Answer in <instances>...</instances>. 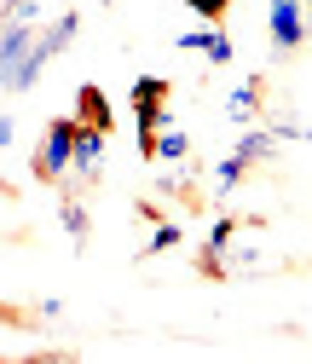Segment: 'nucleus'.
Segmentation results:
<instances>
[{
    "label": "nucleus",
    "mask_w": 312,
    "mask_h": 364,
    "mask_svg": "<svg viewBox=\"0 0 312 364\" xmlns=\"http://www.w3.org/2000/svg\"><path fill=\"white\" fill-rule=\"evenodd\" d=\"M75 29H81V18H75V12H58L53 23H41V29H35V41H29V53H23V64H18V75L6 81V93H29V87L47 75V64L70 53Z\"/></svg>",
    "instance_id": "nucleus-1"
},
{
    "label": "nucleus",
    "mask_w": 312,
    "mask_h": 364,
    "mask_svg": "<svg viewBox=\"0 0 312 364\" xmlns=\"http://www.w3.org/2000/svg\"><path fill=\"white\" fill-rule=\"evenodd\" d=\"M75 116H58L47 122V133H41V145H35V179H47V186H64V173H70V156H75Z\"/></svg>",
    "instance_id": "nucleus-2"
},
{
    "label": "nucleus",
    "mask_w": 312,
    "mask_h": 364,
    "mask_svg": "<svg viewBox=\"0 0 312 364\" xmlns=\"http://www.w3.org/2000/svg\"><path fill=\"white\" fill-rule=\"evenodd\" d=\"M104 145H110L104 127H75V156H70V173H64V191L99 186V173H104Z\"/></svg>",
    "instance_id": "nucleus-3"
},
{
    "label": "nucleus",
    "mask_w": 312,
    "mask_h": 364,
    "mask_svg": "<svg viewBox=\"0 0 312 364\" xmlns=\"http://www.w3.org/2000/svg\"><path fill=\"white\" fill-rule=\"evenodd\" d=\"M168 93H173V87L162 75H139V81H133V116H139V133H151V127L168 122Z\"/></svg>",
    "instance_id": "nucleus-4"
},
{
    "label": "nucleus",
    "mask_w": 312,
    "mask_h": 364,
    "mask_svg": "<svg viewBox=\"0 0 312 364\" xmlns=\"http://www.w3.org/2000/svg\"><path fill=\"white\" fill-rule=\"evenodd\" d=\"M266 29H272V47H278V53H301V41H306L301 0H272V12H266Z\"/></svg>",
    "instance_id": "nucleus-5"
},
{
    "label": "nucleus",
    "mask_w": 312,
    "mask_h": 364,
    "mask_svg": "<svg viewBox=\"0 0 312 364\" xmlns=\"http://www.w3.org/2000/svg\"><path fill=\"white\" fill-rule=\"evenodd\" d=\"M35 29H41V18H18V12H12L6 35H0V87L18 75V64H23V53H29V41H35Z\"/></svg>",
    "instance_id": "nucleus-6"
},
{
    "label": "nucleus",
    "mask_w": 312,
    "mask_h": 364,
    "mask_svg": "<svg viewBox=\"0 0 312 364\" xmlns=\"http://www.w3.org/2000/svg\"><path fill=\"white\" fill-rule=\"evenodd\" d=\"M173 47H180V53H203L208 64H232V35L220 29V23H208V29H185Z\"/></svg>",
    "instance_id": "nucleus-7"
},
{
    "label": "nucleus",
    "mask_w": 312,
    "mask_h": 364,
    "mask_svg": "<svg viewBox=\"0 0 312 364\" xmlns=\"http://www.w3.org/2000/svg\"><path fill=\"white\" fill-rule=\"evenodd\" d=\"M75 122H81V127H104V133L116 127V110H110V99L99 93L93 81H87V87H75Z\"/></svg>",
    "instance_id": "nucleus-8"
},
{
    "label": "nucleus",
    "mask_w": 312,
    "mask_h": 364,
    "mask_svg": "<svg viewBox=\"0 0 312 364\" xmlns=\"http://www.w3.org/2000/svg\"><path fill=\"white\" fill-rule=\"evenodd\" d=\"M232 151H237L249 168H272V162H278V133H272V127H249Z\"/></svg>",
    "instance_id": "nucleus-9"
},
{
    "label": "nucleus",
    "mask_w": 312,
    "mask_h": 364,
    "mask_svg": "<svg viewBox=\"0 0 312 364\" xmlns=\"http://www.w3.org/2000/svg\"><path fill=\"white\" fill-rule=\"evenodd\" d=\"M151 156H162V162H191V139L173 122H162V127H151Z\"/></svg>",
    "instance_id": "nucleus-10"
},
{
    "label": "nucleus",
    "mask_w": 312,
    "mask_h": 364,
    "mask_svg": "<svg viewBox=\"0 0 312 364\" xmlns=\"http://www.w3.org/2000/svg\"><path fill=\"white\" fill-rule=\"evenodd\" d=\"M64 232H70V249L81 255L87 249V232H93V220H87V208H81V191H64Z\"/></svg>",
    "instance_id": "nucleus-11"
},
{
    "label": "nucleus",
    "mask_w": 312,
    "mask_h": 364,
    "mask_svg": "<svg viewBox=\"0 0 312 364\" xmlns=\"http://www.w3.org/2000/svg\"><path fill=\"white\" fill-rule=\"evenodd\" d=\"M260 93H266V81H260V75H249L237 93H226V116H232V122H249V116L260 110Z\"/></svg>",
    "instance_id": "nucleus-12"
},
{
    "label": "nucleus",
    "mask_w": 312,
    "mask_h": 364,
    "mask_svg": "<svg viewBox=\"0 0 312 364\" xmlns=\"http://www.w3.org/2000/svg\"><path fill=\"white\" fill-rule=\"evenodd\" d=\"M180 243H185V225H180V220H162L156 232H151V243H145L139 255L151 260V255H168V249H180Z\"/></svg>",
    "instance_id": "nucleus-13"
},
{
    "label": "nucleus",
    "mask_w": 312,
    "mask_h": 364,
    "mask_svg": "<svg viewBox=\"0 0 312 364\" xmlns=\"http://www.w3.org/2000/svg\"><path fill=\"white\" fill-rule=\"evenodd\" d=\"M243 173H249V162L232 151V156H220V162H214V186H220V191H237V186H243Z\"/></svg>",
    "instance_id": "nucleus-14"
},
{
    "label": "nucleus",
    "mask_w": 312,
    "mask_h": 364,
    "mask_svg": "<svg viewBox=\"0 0 312 364\" xmlns=\"http://www.w3.org/2000/svg\"><path fill=\"white\" fill-rule=\"evenodd\" d=\"M272 133H278V139H301V145H312V127L295 122V116H272Z\"/></svg>",
    "instance_id": "nucleus-15"
},
{
    "label": "nucleus",
    "mask_w": 312,
    "mask_h": 364,
    "mask_svg": "<svg viewBox=\"0 0 312 364\" xmlns=\"http://www.w3.org/2000/svg\"><path fill=\"white\" fill-rule=\"evenodd\" d=\"M185 6L203 18V23H220V18H226L232 12V0H185Z\"/></svg>",
    "instance_id": "nucleus-16"
},
{
    "label": "nucleus",
    "mask_w": 312,
    "mask_h": 364,
    "mask_svg": "<svg viewBox=\"0 0 312 364\" xmlns=\"http://www.w3.org/2000/svg\"><path fill=\"white\" fill-rule=\"evenodd\" d=\"M12 133H18V122H12V116H0V151L12 145Z\"/></svg>",
    "instance_id": "nucleus-17"
},
{
    "label": "nucleus",
    "mask_w": 312,
    "mask_h": 364,
    "mask_svg": "<svg viewBox=\"0 0 312 364\" xmlns=\"http://www.w3.org/2000/svg\"><path fill=\"white\" fill-rule=\"evenodd\" d=\"M6 23H12V0H0V35H6Z\"/></svg>",
    "instance_id": "nucleus-18"
}]
</instances>
